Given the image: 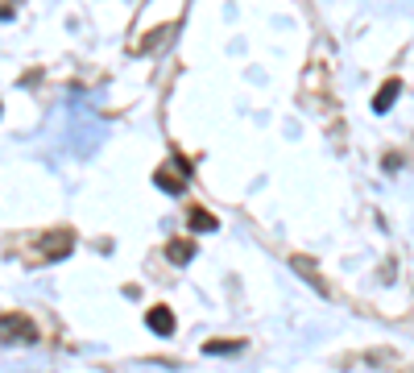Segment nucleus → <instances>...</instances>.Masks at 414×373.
I'll use <instances>...</instances> for the list:
<instances>
[{
    "instance_id": "4",
    "label": "nucleus",
    "mask_w": 414,
    "mask_h": 373,
    "mask_svg": "<svg viewBox=\"0 0 414 373\" xmlns=\"http://www.w3.org/2000/svg\"><path fill=\"white\" fill-rule=\"evenodd\" d=\"M153 183L162 186V191H170V195H179V191L186 186V179H183V170H179V166H158Z\"/></svg>"
},
{
    "instance_id": "9",
    "label": "nucleus",
    "mask_w": 414,
    "mask_h": 373,
    "mask_svg": "<svg viewBox=\"0 0 414 373\" xmlns=\"http://www.w3.org/2000/svg\"><path fill=\"white\" fill-rule=\"evenodd\" d=\"M385 170H389V175L402 170V154H385Z\"/></svg>"
},
{
    "instance_id": "2",
    "label": "nucleus",
    "mask_w": 414,
    "mask_h": 373,
    "mask_svg": "<svg viewBox=\"0 0 414 373\" xmlns=\"http://www.w3.org/2000/svg\"><path fill=\"white\" fill-rule=\"evenodd\" d=\"M145 324H149L153 336H170L174 332V316H170V307H149L145 311Z\"/></svg>"
},
{
    "instance_id": "8",
    "label": "nucleus",
    "mask_w": 414,
    "mask_h": 373,
    "mask_svg": "<svg viewBox=\"0 0 414 373\" xmlns=\"http://www.w3.org/2000/svg\"><path fill=\"white\" fill-rule=\"evenodd\" d=\"M203 353H212V357H228V353H240V340H212V344H203Z\"/></svg>"
},
{
    "instance_id": "1",
    "label": "nucleus",
    "mask_w": 414,
    "mask_h": 373,
    "mask_svg": "<svg viewBox=\"0 0 414 373\" xmlns=\"http://www.w3.org/2000/svg\"><path fill=\"white\" fill-rule=\"evenodd\" d=\"M0 340L8 344V340H17V344H38V327L29 316H21V311H8V316H0Z\"/></svg>"
},
{
    "instance_id": "5",
    "label": "nucleus",
    "mask_w": 414,
    "mask_h": 373,
    "mask_svg": "<svg viewBox=\"0 0 414 373\" xmlns=\"http://www.w3.org/2000/svg\"><path fill=\"white\" fill-rule=\"evenodd\" d=\"M398 95H402V83H398V79H385L381 92L373 95V112H389V104H394Z\"/></svg>"
},
{
    "instance_id": "7",
    "label": "nucleus",
    "mask_w": 414,
    "mask_h": 373,
    "mask_svg": "<svg viewBox=\"0 0 414 373\" xmlns=\"http://www.w3.org/2000/svg\"><path fill=\"white\" fill-rule=\"evenodd\" d=\"M166 257H170L174 266H186V262L195 257V245H191V240H183V236H179V240H170V245H166Z\"/></svg>"
},
{
    "instance_id": "6",
    "label": "nucleus",
    "mask_w": 414,
    "mask_h": 373,
    "mask_svg": "<svg viewBox=\"0 0 414 373\" xmlns=\"http://www.w3.org/2000/svg\"><path fill=\"white\" fill-rule=\"evenodd\" d=\"M186 224H191L195 233H216V229H220V220H216L212 212H203V208H191V216H186Z\"/></svg>"
},
{
    "instance_id": "3",
    "label": "nucleus",
    "mask_w": 414,
    "mask_h": 373,
    "mask_svg": "<svg viewBox=\"0 0 414 373\" xmlns=\"http://www.w3.org/2000/svg\"><path fill=\"white\" fill-rule=\"evenodd\" d=\"M174 29H179V25H158L153 34H145L137 46H133V54H153V50L162 46V42H170V38H174Z\"/></svg>"
}]
</instances>
